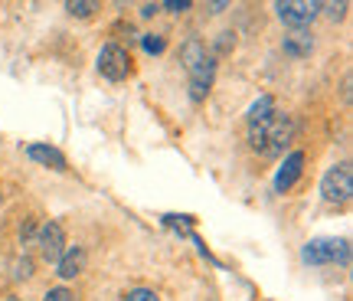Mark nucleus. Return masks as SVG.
Listing matches in <instances>:
<instances>
[{"label": "nucleus", "instance_id": "1", "mask_svg": "<svg viewBox=\"0 0 353 301\" xmlns=\"http://www.w3.org/2000/svg\"><path fill=\"white\" fill-rule=\"evenodd\" d=\"M291 135H294V125H291L288 115L278 112V108L265 118L262 125H249V144L265 157H278L291 144Z\"/></svg>", "mask_w": 353, "mask_h": 301}, {"label": "nucleus", "instance_id": "2", "mask_svg": "<svg viewBox=\"0 0 353 301\" xmlns=\"http://www.w3.org/2000/svg\"><path fill=\"white\" fill-rule=\"evenodd\" d=\"M301 262L304 265H334V262L347 265L350 262V242L347 239L317 236L301 249Z\"/></svg>", "mask_w": 353, "mask_h": 301}, {"label": "nucleus", "instance_id": "3", "mask_svg": "<svg viewBox=\"0 0 353 301\" xmlns=\"http://www.w3.org/2000/svg\"><path fill=\"white\" fill-rule=\"evenodd\" d=\"M321 193H324V200L334 203V206H343V203H350L353 197V171L350 164L343 161L337 167H330L324 180H321Z\"/></svg>", "mask_w": 353, "mask_h": 301}, {"label": "nucleus", "instance_id": "4", "mask_svg": "<svg viewBox=\"0 0 353 301\" xmlns=\"http://www.w3.org/2000/svg\"><path fill=\"white\" fill-rule=\"evenodd\" d=\"M99 72L108 79V82H121L131 75V56H128L125 46L118 43H105L99 50Z\"/></svg>", "mask_w": 353, "mask_h": 301}, {"label": "nucleus", "instance_id": "5", "mask_svg": "<svg viewBox=\"0 0 353 301\" xmlns=\"http://www.w3.org/2000/svg\"><path fill=\"white\" fill-rule=\"evenodd\" d=\"M275 10H278V20L285 26L304 30L321 13V3H311V0H281V3H275Z\"/></svg>", "mask_w": 353, "mask_h": 301}, {"label": "nucleus", "instance_id": "6", "mask_svg": "<svg viewBox=\"0 0 353 301\" xmlns=\"http://www.w3.org/2000/svg\"><path fill=\"white\" fill-rule=\"evenodd\" d=\"M37 246H39V255H43L46 262H59V255L65 252V229H63V223L50 220V223L39 226Z\"/></svg>", "mask_w": 353, "mask_h": 301}, {"label": "nucleus", "instance_id": "7", "mask_svg": "<svg viewBox=\"0 0 353 301\" xmlns=\"http://www.w3.org/2000/svg\"><path fill=\"white\" fill-rule=\"evenodd\" d=\"M213 79H216V56H203L200 63L190 69V99L193 101L206 99L210 88H213Z\"/></svg>", "mask_w": 353, "mask_h": 301}, {"label": "nucleus", "instance_id": "8", "mask_svg": "<svg viewBox=\"0 0 353 301\" xmlns=\"http://www.w3.org/2000/svg\"><path fill=\"white\" fill-rule=\"evenodd\" d=\"M301 171H304V154L301 150H291L288 157L281 161L278 174H275V193H288V190L298 184Z\"/></svg>", "mask_w": 353, "mask_h": 301}, {"label": "nucleus", "instance_id": "9", "mask_svg": "<svg viewBox=\"0 0 353 301\" xmlns=\"http://www.w3.org/2000/svg\"><path fill=\"white\" fill-rule=\"evenodd\" d=\"M26 157L43 164V167H50V171H65V154L59 148H52V144H30Z\"/></svg>", "mask_w": 353, "mask_h": 301}, {"label": "nucleus", "instance_id": "10", "mask_svg": "<svg viewBox=\"0 0 353 301\" xmlns=\"http://www.w3.org/2000/svg\"><path fill=\"white\" fill-rule=\"evenodd\" d=\"M82 269H85V249L82 246H65V252L59 255V262H56L59 278H76Z\"/></svg>", "mask_w": 353, "mask_h": 301}, {"label": "nucleus", "instance_id": "11", "mask_svg": "<svg viewBox=\"0 0 353 301\" xmlns=\"http://www.w3.org/2000/svg\"><path fill=\"white\" fill-rule=\"evenodd\" d=\"M281 50L288 52V56H294V59H304V56L314 52V39H311L307 30H291L288 37L281 39Z\"/></svg>", "mask_w": 353, "mask_h": 301}, {"label": "nucleus", "instance_id": "12", "mask_svg": "<svg viewBox=\"0 0 353 301\" xmlns=\"http://www.w3.org/2000/svg\"><path fill=\"white\" fill-rule=\"evenodd\" d=\"M203 56H206V46H203L200 39H187V43L180 46V63H183V69H187V72L200 63Z\"/></svg>", "mask_w": 353, "mask_h": 301}, {"label": "nucleus", "instance_id": "13", "mask_svg": "<svg viewBox=\"0 0 353 301\" xmlns=\"http://www.w3.org/2000/svg\"><path fill=\"white\" fill-rule=\"evenodd\" d=\"M272 112H275V99H272V95H262V99L249 108V125H262Z\"/></svg>", "mask_w": 353, "mask_h": 301}, {"label": "nucleus", "instance_id": "14", "mask_svg": "<svg viewBox=\"0 0 353 301\" xmlns=\"http://www.w3.org/2000/svg\"><path fill=\"white\" fill-rule=\"evenodd\" d=\"M65 10L72 13V17H82V20H85V17H92V10H99V3H92V0H69Z\"/></svg>", "mask_w": 353, "mask_h": 301}, {"label": "nucleus", "instance_id": "15", "mask_svg": "<svg viewBox=\"0 0 353 301\" xmlns=\"http://www.w3.org/2000/svg\"><path fill=\"white\" fill-rule=\"evenodd\" d=\"M141 46H144L148 52H154V56H157V52H164L167 39H164V37H157V33H144V37H141Z\"/></svg>", "mask_w": 353, "mask_h": 301}, {"label": "nucleus", "instance_id": "16", "mask_svg": "<svg viewBox=\"0 0 353 301\" xmlns=\"http://www.w3.org/2000/svg\"><path fill=\"white\" fill-rule=\"evenodd\" d=\"M125 301H161L157 298V291L154 289H134V291H128Z\"/></svg>", "mask_w": 353, "mask_h": 301}, {"label": "nucleus", "instance_id": "17", "mask_svg": "<svg viewBox=\"0 0 353 301\" xmlns=\"http://www.w3.org/2000/svg\"><path fill=\"white\" fill-rule=\"evenodd\" d=\"M33 275V262H30V259H17V262H13V278H30Z\"/></svg>", "mask_w": 353, "mask_h": 301}, {"label": "nucleus", "instance_id": "18", "mask_svg": "<svg viewBox=\"0 0 353 301\" xmlns=\"http://www.w3.org/2000/svg\"><path fill=\"white\" fill-rule=\"evenodd\" d=\"M232 46H236V33H219V39H216V52H229L232 50Z\"/></svg>", "mask_w": 353, "mask_h": 301}, {"label": "nucleus", "instance_id": "19", "mask_svg": "<svg viewBox=\"0 0 353 301\" xmlns=\"http://www.w3.org/2000/svg\"><path fill=\"white\" fill-rule=\"evenodd\" d=\"M72 298H76V295L59 285V289H50V291H46V298H43V301H72Z\"/></svg>", "mask_w": 353, "mask_h": 301}, {"label": "nucleus", "instance_id": "20", "mask_svg": "<svg viewBox=\"0 0 353 301\" xmlns=\"http://www.w3.org/2000/svg\"><path fill=\"white\" fill-rule=\"evenodd\" d=\"M321 10H327L330 20H341L343 10H347V3H321Z\"/></svg>", "mask_w": 353, "mask_h": 301}, {"label": "nucleus", "instance_id": "21", "mask_svg": "<svg viewBox=\"0 0 353 301\" xmlns=\"http://www.w3.org/2000/svg\"><path fill=\"white\" fill-rule=\"evenodd\" d=\"M164 7H167V10H170V13H183V10H190L193 3H190V0H167Z\"/></svg>", "mask_w": 353, "mask_h": 301}, {"label": "nucleus", "instance_id": "22", "mask_svg": "<svg viewBox=\"0 0 353 301\" xmlns=\"http://www.w3.org/2000/svg\"><path fill=\"white\" fill-rule=\"evenodd\" d=\"M157 10H161V3H144V7H141V17H154Z\"/></svg>", "mask_w": 353, "mask_h": 301}, {"label": "nucleus", "instance_id": "23", "mask_svg": "<svg viewBox=\"0 0 353 301\" xmlns=\"http://www.w3.org/2000/svg\"><path fill=\"white\" fill-rule=\"evenodd\" d=\"M20 239H23V242H30V239H33V223H23V229H20Z\"/></svg>", "mask_w": 353, "mask_h": 301}, {"label": "nucleus", "instance_id": "24", "mask_svg": "<svg viewBox=\"0 0 353 301\" xmlns=\"http://www.w3.org/2000/svg\"><path fill=\"white\" fill-rule=\"evenodd\" d=\"M0 203H3V190H0Z\"/></svg>", "mask_w": 353, "mask_h": 301}, {"label": "nucleus", "instance_id": "25", "mask_svg": "<svg viewBox=\"0 0 353 301\" xmlns=\"http://www.w3.org/2000/svg\"><path fill=\"white\" fill-rule=\"evenodd\" d=\"M7 301H17V298H7Z\"/></svg>", "mask_w": 353, "mask_h": 301}]
</instances>
